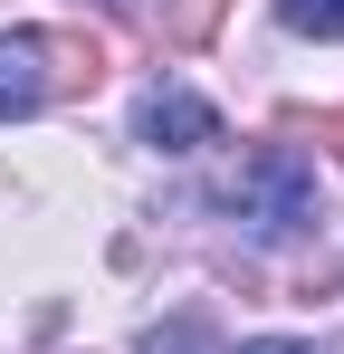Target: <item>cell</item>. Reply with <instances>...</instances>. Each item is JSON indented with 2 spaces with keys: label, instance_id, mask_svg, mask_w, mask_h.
Returning a JSON list of instances; mask_svg holds the SVG:
<instances>
[{
  "label": "cell",
  "instance_id": "1",
  "mask_svg": "<svg viewBox=\"0 0 344 354\" xmlns=\"http://www.w3.org/2000/svg\"><path fill=\"white\" fill-rule=\"evenodd\" d=\"M229 211L249 221L258 239H296L325 221V201H316V173L287 153V144H258V153H239V173H229Z\"/></svg>",
  "mask_w": 344,
  "mask_h": 354
},
{
  "label": "cell",
  "instance_id": "2",
  "mask_svg": "<svg viewBox=\"0 0 344 354\" xmlns=\"http://www.w3.org/2000/svg\"><path fill=\"white\" fill-rule=\"evenodd\" d=\"M144 134H153L163 153H201V144H220V106H201L191 86H163V96L144 106Z\"/></svg>",
  "mask_w": 344,
  "mask_h": 354
},
{
  "label": "cell",
  "instance_id": "3",
  "mask_svg": "<svg viewBox=\"0 0 344 354\" xmlns=\"http://www.w3.org/2000/svg\"><path fill=\"white\" fill-rule=\"evenodd\" d=\"M39 106H48V48H39V29H19V39H0V124L39 115Z\"/></svg>",
  "mask_w": 344,
  "mask_h": 354
},
{
  "label": "cell",
  "instance_id": "4",
  "mask_svg": "<svg viewBox=\"0 0 344 354\" xmlns=\"http://www.w3.org/2000/svg\"><path fill=\"white\" fill-rule=\"evenodd\" d=\"M39 48H48V96H77V86L106 77V48L86 29H39Z\"/></svg>",
  "mask_w": 344,
  "mask_h": 354
},
{
  "label": "cell",
  "instance_id": "5",
  "mask_svg": "<svg viewBox=\"0 0 344 354\" xmlns=\"http://www.w3.org/2000/svg\"><path fill=\"white\" fill-rule=\"evenodd\" d=\"M220 10H229V0H172V10H163L172 48H211V29H220Z\"/></svg>",
  "mask_w": 344,
  "mask_h": 354
},
{
  "label": "cell",
  "instance_id": "6",
  "mask_svg": "<svg viewBox=\"0 0 344 354\" xmlns=\"http://www.w3.org/2000/svg\"><path fill=\"white\" fill-rule=\"evenodd\" d=\"M278 19L296 39H344V0H278Z\"/></svg>",
  "mask_w": 344,
  "mask_h": 354
},
{
  "label": "cell",
  "instance_id": "7",
  "mask_svg": "<svg viewBox=\"0 0 344 354\" xmlns=\"http://www.w3.org/2000/svg\"><path fill=\"white\" fill-rule=\"evenodd\" d=\"M144 354H201V326H172V335H144Z\"/></svg>",
  "mask_w": 344,
  "mask_h": 354
},
{
  "label": "cell",
  "instance_id": "8",
  "mask_svg": "<svg viewBox=\"0 0 344 354\" xmlns=\"http://www.w3.org/2000/svg\"><path fill=\"white\" fill-rule=\"evenodd\" d=\"M306 124H316V144H335V153H344V106H335V115H306Z\"/></svg>",
  "mask_w": 344,
  "mask_h": 354
},
{
  "label": "cell",
  "instance_id": "9",
  "mask_svg": "<svg viewBox=\"0 0 344 354\" xmlns=\"http://www.w3.org/2000/svg\"><path fill=\"white\" fill-rule=\"evenodd\" d=\"M239 354H316V345H239Z\"/></svg>",
  "mask_w": 344,
  "mask_h": 354
}]
</instances>
